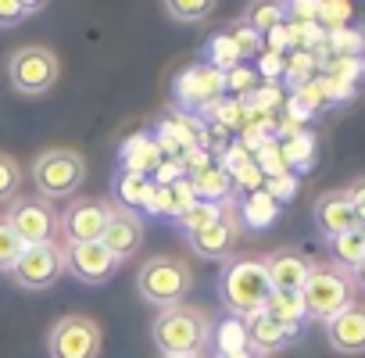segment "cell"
<instances>
[{"instance_id": "6da1fadb", "label": "cell", "mask_w": 365, "mask_h": 358, "mask_svg": "<svg viewBox=\"0 0 365 358\" xmlns=\"http://www.w3.org/2000/svg\"><path fill=\"white\" fill-rule=\"evenodd\" d=\"M150 337H154L161 358L201 354V347L212 340V315L197 305L161 308L158 319L150 322Z\"/></svg>"}, {"instance_id": "7a4b0ae2", "label": "cell", "mask_w": 365, "mask_h": 358, "mask_svg": "<svg viewBox=\"0 0 365 358\" xmlns=\"http://www.w3.org/2000/svg\"><path fill=\"white\" fill-rule=\"evenodd\" d=\"M272 294V283H269V272H265V262L262 258H230L222 276H219V297L222 305L233 312V315H255L265 308Z\"/></svg>"}, {"instance_id": "3957f363", "label": "cell", "mask_w": 365, "mask_h": 358, "mask_svg": "<svg viewBox=\"0 0 365 358\" xmlns=\"http://www.w3.org/2000/svg\"><path fill=\"white\" fill-rule=\"evenodd\" d=\"M194 287V269L187 258H175V255H154L140 265L136 276V290L147 305L154 308H175L182 305V297L190 294Z\"/></svg>"}, {"instance_id": "277c9868", "label": "cell", "mask_w": 365, "mask_h": 358, "mask_svg": "<svg viewBox=\"0 0 365 358\" xmlns=\"http://www.w3.org/2000/svg\"><path fill=\"white\" fill-rule=\"evenodd\" d=\"M33 187L43 201H54V198H76L83 179H86V161L79 150H68V147H51L43 150L33 168Z\"/></svg>"}, {"instance_id": "5b68a950", "label": "cell", "mask_w": 365, "mask_h": 358, "mask_svg": "<svg viewBox=\"0 0 365 358\" xmlns=\"http://www.w3.org/2000/svg\"><path fill=\"white\" fill-rule=\"evenodd\" d=\"M301 301L308 319H333L340 308H347L354 301V283L347 272L329 269V265H312L304 287H301Z\"/></svg>"}, {"instance_id": "8992f818", "label": "cell", "mask_w": 365, "mask_h": 358, "mask_svg": "<svg viewBox=\"0 0 365 358\" xmlns=\"http://www.w3.org/2000/svg\"><path fill=\"white\" fill-rule=\"evenodd\" d=\"M61 76V61L51 47H19L8 61V79L22 97H43L54 90Z\"/></svg>"}, {"instance_id": "52a82bcc", "label": "cell", "mask_w": 365, "mask_h": 358, "mask_svg": "<svg viewBox=\"0 0 365 358\" xmlns=\"http://www.w3.org/2000/svg\"><path fill=\"white\" fill-rule=\"evenodd\" d=\"M4 219H8V226L15 230V237L22 240V247L54 244L58 215H54L51 201H43V198H15Z\"/></svg>"}, {"instance_id": "ba28073f", "label": "cell", "mask_w": 365, "mask_h": 358, "mask_svg": "<svg viewBox=\"0 0 365 358\" xmlns=\"http://www.w3.org/2000/svg\"><path fill=\"white\" fill-rule=\"evenodd\" d=\"M101 326L90 315H65L51 329V358H97Z\"/></svg>"}, {"instance_id": "9c48e42d", "label": "cell", "mask_w": 365, "mask_h": 358, "mask_svg": "<svg viewBox=\"0 0 365 358\" xmlns=\"http://www.w3.org/2000/svg\"><path fill=\"white\" fill-rule=\"evenodd\" d=\"M111 215V201L101 198H72L68 208L58 215V230H65L68 244H93L101 240Z\"/></svg>"}, {"instance_id": "30bf717a", "label": "cell", "mask_w": 365, "mask_h": 358, "mask_svg": "<svg viewBox=\"0 0 365 358\" xmlns=\"http://www.w3.org/2000/svg\"><path fill=\"white\" fill-rule=\"evenodd\" d=\"M65 272V251L58 244H43V247H26L19 265L11 269V280L22 290H47L58 276Z\"/></svg>"}, {"instance_id": "8fae6325", "label": "cell", "mask_w": 365, "mask_h": 358, "mask_svg": "<svg viewBox=\"0 0 365 358\" xmlns=\"http://www.w3.org/2000/svg\"><path fill=\"white\" fill-rule=\"evenodd\" d=\"M118 265H122V262H118L101 240H93V244H68V247H65V269H68L76 280L90 283V287L111 280V272H115Z\"/></svg>"}, {"instance_id": "7c38bea8", "label": "cell", "mask_w": 365, "mask_h": 358, "mask_svg": "<svg viewBox=\"0 0 365 358\" xmlns=\"http://www.w3.org/2000/svg\"><path fill=\"white\" fill-rule=\"evenodd\" d=\"M326 340L336 354H361L365 351V305L351 301L333 319H326Z\"/></svg>"}, {"instance_id": "4fadbf2b", "label": "cell", "mask_w": 365, "mask_h": 358, "mask_svg": "<svg viewBox=\"0 0 365 358\" xmlns=\"http://www.w3.org/2000/svg\"><path fill=\"white\" fill-rule=\"evenodd\" d=\"M222 90H226V76L215 72L212 65H194V68L182 72L179 83H175V97H179V104H187V108H205Z\"/></svg>"}, {"instance_id": "5bb4252c", "label": "cell", "mask_w": 365, "mask_h": 358, "mask_svg": "<svg viewBox=\"0 0 365 358\" xmlns=\"http://www.w3.org/2000/svg\"><path fill=\"white\" fill-rule=\"evenodd\" d=\"M140 240H143V223H140V215L122 212V208L111 205V215H108V226H104V233H101V244H104L118 262H125L129 255L140 251Z\"/></svg>"}, {"instance_id": "9a60e30c", "label": "cell", "mask_w": 365, "mask_h": 358, "mask_svg": "<svg viewBox=\"0 0 365 358\" xmlns=\"http://www.w3.org/2000/svg\"><path fill=\"white\" fill-rule=\"evenodd\" d=\"M312 215H315V226L322 230L326 240H333V237L351 233V230L361 226V223L354 219V208H351V201H347L344 190H329V194H322V198L315 201Z\"/></svg>"}, {"instance_id": "2e32d148", "label": "cell", "mask_w": 365, "mask_h": 358, "mask_svg": "<svg viewBox=\"0 0 365 358\" xmlns=\"http://www.w3.org/2000/svg\"><path fill=\"white\" fill-rule=\"evenodd\" d=\"M244 326H247V351H255L258 358H265V354H272V351L287 347V344L297 337V329H287L283 322L269 319L265 312L244 315Z\"/></svg>"}, {"instance_id": "e0dca14e", "label": "cell", "mask_w": 365, "mask_h": 358, "mask_svg": "<svg viewBox=\"0 0 365 358\" xmlns=\"http://www.w3.org/2000/svg\"><path fill=\"white\" fill-rule=\"evenodd\" d=\"M265 262V272H269V283L272 290H301L308 272H312V262L297 251H272Z\"/></svg>"}, {"instance_id": "ac0fdd59", "label": "cell", "mask_w": 365, "mask_h": 358, "mask_svg": "<svg viewBox=\"0 0 365 358\" xmlns=\"http://www.w3.org/2000/svg\"><path fill=\"white\" fill-rule=\"evenodd\" d=\"M237 219L230 212H222V219H215L212 226H205L201 233H190V247L201 255V258H226L237 244Z\"/></svg>"}, {"instance_id": "d6986e66", "label": "cell", "mask_w": 365, "mask_h": 358, "mask_svg": "<svg viewBox=\"0 0 365 358\" xmlns=\"http://www.w3.org/2000/svg\"><path fill=\"white\" fill-rule=\"evenodd\" d=\"M111 194L118 201L122 212H140V208H150V198H154V179L150 175H136V172H115L111 179Z\"/></svg>"}, {"instance_id": "ffe728a7", "label": "cell", "mask_w": 365, "mask_h": 358, "mask_svg": "<svg viewBox=\"0 0 365 358\" xmlns=\"http://www.w3.org/2000/svg\"><path fill=\"white\" fill-rule=\"evenodd\" d=\"M161 161H165V154H161V147H158L154 136H133V140H125L122 150H118V165H122V172L154 175Z\"/></svg>"}, {"instance_id": "44dd1931", "label": "cell", "mask_w": 365, "mask_h": 358, "mask_svg": "<svg viewBox=\"0 0 365 358\" xmlns=\"http://www.w3.org/2000/svg\"><path fill=\"white\" fill-rule=\"evenodd\" d=\"M262 312H265L269 319L283 322L287 329H301V322L308 319L304 301H301V290H272Z\"/></svg>"}, {"instance_id": "7402d4cb", "label": "cell", "mask_w": 365, "mask_h": 358, "mask_svg": "<svg viewBox=\"0 0 365 358\" xmlns=\"http://www.w3.org/2000/svg\"><path fill=\"white\" fill-rule=\"evenodd\" d=\"M247 351V326L240 315H226L215 329V354L219 358H237Z\"/></svg>"}, {"instance_id": "603a6c76", "label": "cell", "mask_w": 365, "mask_h": 358, "mask_svg": "<svg viewBox=\"0 0 365 358\" xmlns=\"http://www.w3.org/2000/svg\"><path fill=\"white\" fill-rule=\"evenodd\" d=\"M329 255H333L336 265H344L347 272H354V269L365 262V233H361V226L351 230V233L333 237V240H329Z\"/></svg>"}, {"instance_id": "cb8c5ba5", "label": "cell", "mask_w": 365, "mask_h": 358, "mask_svg": "<svg viewBox=\"0 0 365 358\" xmlns=\"http://www.w3.org/2000/svg\"><path fill=\"white\" fill-rule=\"evenodd\" d=\"M222 212H226V205H219V201H197L187 215H179V223L190 237V233H201L205 226H212L215 219H222Z\"/></svg>"}, {"instance_id": "d4e9b609", "label": "cell", "mask_w": 365, "mask_h": 358, "mask_svg": "<svg viewBox=\"0 0 365 358\" xmlns=\"http://www.w3.org/2000/svg\"><path fill=\"white\" fill-rule=\"evenodd\" d=\"M215 11L212 0H168L165 4V15L175 19V22H201Z\"/></svg>"}, {"instance_id": "484cf974", "label": "cell", "mask_w": 365, "mask_h": 358, "mask_svg": "<svg viewBox=\"0 0 365 358\" xmlns=\"http://www.w3.org/2000/svg\"><path fill=\"white\" fill-rule=\"evenodd\" d=\"M22 240L15 237V230L8 226V219L0 215V272H8L11 276V269L19 265V258H22Z\"/></svg>"}, {"instance_id": "4316f807", "label": "cell", "mask_w": 365, "mask_h": 358, "mask_svg": "<svg viewBox=\"0 0 365 358\" xmlns=\"http://www.w3.org/2000/svg\"><path fill=\"white\" fill-rule=\"evenodd\" d=\"M22 190V165L0 150V201H15Z\"/></svg>"}, {"instance_id": "83f0119b", "label": "cell", "mask_w": 365, "mask_h": 358, "mask_svg": "<svg viewBox=\"0 0 365 358\" xmlns=\"http://www.w3.org/2000/svg\"><path fill=\"white\" fill-rule=\"evenodd\" d=\"M43 4H36V0H0V29H15L22 19L29 15H40Z\"/></svg>"}, {"instance_id": "f1b7e54d", "label": "cell", "mask_w": 365, "mask_h": 358, "mask_svg": "<svg viewBox=\"0 0 365 358\" xmlns=\"http://www.w3.org/2000/svg\"><path fill=\"white\" fill-rule=\"evenodd\" d=\"M240 61H244V58H240L233 36H215V40H212V68H215V72L226 76V72H233Z\"/></svg>"}, {"instance_id": "f546056e", "label": "cell", "mask_w": 365, "mask_h": 358, "mask_svg": "<svg viewBox=\"0 0 365 358\" xmlns=\"http://www.w3.org/2000/svg\"><path fill=\"white\" fill-rule=\"evenodd\" d=\"M194 187H197V198L205 194V198H212V201H219V205H222V198H226V190H230L222 168H201L197 179H194Z\"/></svg>"}, {"instance_id": "4dcf8cb0", "label": "cell", "mask_w": 365, "mask_h": 358, "mask_svg": "<svg viewBox=\"0 0 365 358\" xmlns=\"http://www.w3.org/2000/svg\"><path fill=\"white\" fill-rule=\"evenodd\" d=\"M283 11L287 8H279V4H255L247 15H251V33H265V29H276L279 26V19H283Z\"/></svg>"}, {"instance_id": "1f68e13d", "label": "cell", "mask_w": 365, "mask_h": 358, "mask_svg": "<svg viewBox=\"0 0 365 358\" xmlns=\"http://www.w3.org/2000/svg\"><path fill=\"white\" fill-rule=\"evenodd\" d=\"M244 215H247V223H251V226H269V223H272V215H276V201H272L269 194H255V198L247 201Z\"/></svg>"}, {"instance_id": "d6a6232c", "label": "cell", "mask_w": 365, "mask_h": 358, "mask_svg": "<svg viewBox=\"0 0 365 358\" xmlns=\"http://www.w3.org/2000/svg\"><path fill=\"white\" fill-rule=\"evenodd\" d=\"M344 194H347V201H351V208H354V219L365 226V175L354 179V183H351Z\"/></svg>"}, {"instance_id": "836d02e7", "label": "cell", "mask_w": 365, "mask_h": 358, "mask_svg": "<svg viewBox=\"0 0 365 358\" xmlns=\"http://www.w3.org/2000/svg\"><path fill=\"white\" fill-rule=\"evenodd\" d=\"M351 283H354V287H361V290H365V262H361V265H358V269H354V272H351Z\"/></svg>"}, {"instance_id": "e575fe53", "label": "cell", "mask_w": 365, "mask_h": 358, "mask_svg": "<svg viewBox=\"0 0 365 358\" xmlns=\"http://www.w3.org/2000/svg\"><path fill=\"white\" fill-rule=\"evenodd\" d=\"M237 358H258V354H255V351H244V354H237Z\"/></svg>"}, {"instance_id": "d590c367", "label": "cell", "mask_w": 365, "mask_h": 358, "mask_svg": "<svg viewBox=\"0 0 365 358\" xmlns=\"http://www.w3.org/2000/svg\"><path fill=\"white\" fill-rule=\"evenodd\" d=\"M179 358H201V354H179Z\"/></svg>"}, {"instance_id": "8d00e7d4", "label": "cell", "mask_w": 365, "mask_h": 358, "mask_svg": "<svg viewBox=\"0 0 365 358\" xmlns=\"http://www.w3.org/2000/svg\"><path fill=\"white\" fill-rule=\"evenodd\" d=\"M361 233H365V226H361Z\"/></svg>"}]
</instances>
